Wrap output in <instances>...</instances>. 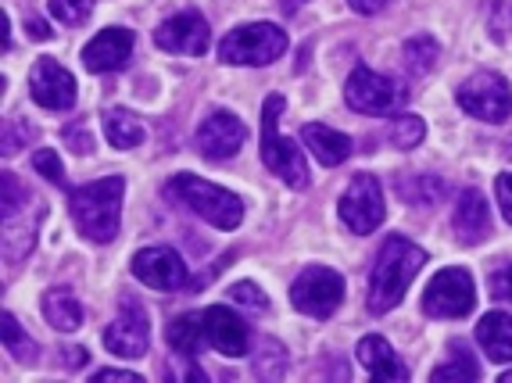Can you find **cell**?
Wrapping results in <instances>:
<instances>
[{
  "instance_id": "cell-17",
  "label": "cell",
  "mask_w": 512,
  "mask_h": 383,
  "mask_svg": "<svg viewBox=\"0 0 512 383\" xmlns=\"http://www.w3.org/2000/svg\"><path fill=\"white\" fill-rule=\"evenodd\" d=\"M133 33L122 26H111V29H101L94 40L83 47V65L90 72H115L122 69L133 54Z\"/></svg>"
},
{
  "instance_id": "cell-22",
  "label": "cell",
  "mask_w": 512,
  "mask_h": 383,
  "mask_svg": "<svg viewBox=\"0 0 512 383\" xmlns=\"http://www.w3.org/2000/svg\"><path fill=\"white\" fill-rule=\"evenodd\" d=\"M43 315L61 333H76L83 326V305L69 287H51L43 294Z\"/></svg>"
},
{
  "instance_id": "cell-6",
  "label": "cell",
  "mask_w": 512,
  "mask_h": 383,
  "mask_svg": "<svg viewBox=\"0 0 512 383\" xmlns=\"http://www.w3.org/2000/svg\"><path fill=\"white\" fill-rule=\"evenodd\" d=\"M459 108L473 119H484V122H505L512 115V90L498 72H473L466 83L459 86V94H455Z\"/></svg>"
},
{
  "instance_id": "cell-13",
  "label": "cell",
  "mask_w": 512,
  "mask_h": 383,
  "mask_svg": "<svg viewBox=\"0 0 512 383\" xmlns=\"http://www.w3.org/2000/svg\"><path fill=\"white\" fill-rule=\"evenodd\" d=\"M244 140H248V129H244V122H240L237 115H230V111H212V115L197 126V151L205 154L208 162H226V158H233V154L244 147Z\"/></svg>"
},
{
  "instance_id": "cell-38",
  "label": "cell",
  "mask_w": 512,
  "mask_h": 383,
  "mask_svg": "<svg viewBox=\"0 0 512 383\" xmlns=\"http://www.w3.org/2000/svg\"><path fill=\"white\" fill-rule=\"evenodd\" d=\"M283 4H291V8H298V4H301V0H283Z\"/></svg>"
},
{
  "instance_id": "cell-10",
  "label": "cell",
  "mask_w": 512,
  "mask_h": 383,
  "mask_svg": "<svg viewBox=\"0 0 512 383\" xmlns=\"http://www.w3.org/2000/svg\"><path fill=\"white\" fill-rule=\"evenodd\" d=\"M341 222L351 233H373L384 222V190L373 176H355L351 187L341 194Z\"/></svg>"
},
{
  "instance_id": "cell-33",
  "label": "cell",
  "mask_w": 512,
  "mask_h": 383,
  "mask_svg": "<svg viewBox=\"0 0 512 383\" xmlns=\"http://www.w3.org/2000/svg\"><path fill=\"white\" fill-rule=\"evenodd\" d=\"M133 383V380H140L137 373H126V369H97L94 373V383Z\"/></svg>"
},
{
  "instance_id": "cell-27",
  "label": "cell",
  "mask_w": 512,
  "mask_h": 383,
  "mask_svg": "<svg viewBox=\"0 0 512 383\" xmlns=\"http://www.w3.org/2000/svg\"><path fill=\"white\" fill-rule=\"evenodd\" d=\"M4 348H8L18 362H36V355H33L36 344L22 333V326H18V319L11 312H4Z\"/></svg>"
},
{
  "instance_id": "cell-4",
  "label": "cell",
  "mask_w": 512,
  "mask_h": 383,
  "mask_svg": "<svg viewBox=\"0 0 512 383\" xmlns=\"http://www.w3.org/2000/svg\"><path fill=\"white\" fill-rule=\"evenodd\" d=\"M280 111H283V94H269L265 97V108H262V162L265 169L280 176L287 187L294 190H305L308 187V165H305V154L294 147V140L280 137Z\"/></svg>"
},
{
  "instance_id": "cell-25",
  "label": "cell",
  "mask_w": 512,
  "mask_h": 383,
  "mask_svg": "<svg viewBox=\"0 0 512 383\" xmlns=\"http://www.w3.org/2000/svg\"><path fill=\"white\" fill-rule=\"evenodd\" d=\"M444 380H480V362L466 348H455V355L434 369V383Z\"/></svg>"
},
{
  "instance_id": "cell-30",
  "label": "cell",
  "mask_w": 512,
  "mask_h": 383,
  "mask_svg": "<svg viewBox=\"0 0 512 383\" xmlns=\"http://www.w3.org/2000/svg\"><path fill=\"white\" fill-rule=\"evenodd\" d=\"M33 165L43 179H51L54 187H65V169H61V158L54 151H36L33 154Z\"/></svg>"
},
{
  "instance_id": "cell-24",
  "label": "cell",
  "mask_w": 512,
  "mask_h": 383,
  "mask_svg": "<svg viewBox=\"0 0 512 383\" xmlns=\"http://www.w3.org/2000/svg\"><path fill=\"white\" fill-rule=\"evenodd\" d=\"M201 337H205V326H201L197 315H180L176 323H169V348L180 351L183 358L194 355L197 344H201Z\"/></svg>"
},
{
  "instance_id": "cell-15",
  "label": "cell",
  "mask_w": 512,
  "mask_h": 383,
  "mask_svg": "<svg viewBox=\"0 0 512 383\" xmlns=\"http://www.w3.org/2000/svg\"><path fill=\"white\" fill-rule=\"evenodd\" d=\"M201 326H205V341L212 344L219 355H226V358L248 355V348H251L248 323H244L237 312H230L226 305L205 308V312H201Z\"/></svg>"
},
{
  "instance_id": "cell-28",
  "label": "cell",
  "mask_w": 512,
  "mask_h": 383,
  "mask_svg": "<svg viewBox=\"0 0 512 383\" xmlns=\"http://www.w3.org/2000/svg\"><path fill=\"white\" fill-rule=\"evenodd\" d=\"M423 137H427V126H423V119H416V115H402V119L391 122V144L402 147V151L419 147Z\"/></svg>"
},
{
  "instance_id": "cell-2",
  "label": "cell",
  "mask_w": 512,
  "mask_h": 383,
  "mask_svg": "<svg viewBox=\"0 0 512 383\" xmlns=\"http://www.w3.org/2000/svg\"><path fill=\"white\" fill-rule=\"evenodd\" d=\"M122 194H126L122 176H104L97 183H86V187L72 190L69 208L76 230L86 240H94V244H111V240L119 237Z\"/></svg>"
},
{
  "instance_id": "cell-1",
  "label": "cell",
  "mask_w": 512,
  "mask_h": 383,
  "mask_svg": "<svg viewBox=\"0 0 512 383\" xmlns=\"http://www.w3.org/2000/svg\"><path fill=\"white\" fill-rule=\"evenodd\" d=\"M423 265H427V251L423 247H416L405 237L387 240L380 247V255H376L373 276H369V294H366L369 312L373 315L391 312L405 298V290H409V283L416 280Z\"/></svg>"
},
{
  "instance_id": "cell-14",
  "label": "cell",
  "mask_w": 512,
  "mask_h": 383,
  "mask_svg": "<svg viewBox=\"0 0 512 383\" xmlns=\"http://www.w3.org/2000/svg\"><path fill=\"white\" fill-rule=\"evenodd\" d=\"M208 40H212L208 22L197 15V11H180V15H172L169 22H162L158 33H154V43H158L162 51L190 54V58H201V54L208 51Z\"/></svg>"
},
{
  "instance_id": "cell-26",
  "label": "cell",
  "mask_w": 512,
  "mask_h": 383,
  "mask_svg": "<svg viewBox=\"0 0 512 383\" xmlns=\"http://www.w3.org/2000/svg\"><path fill=\"white\" fill-rule=\"evenodd\" d=\"M437 43L430 40V36H412L409 43H405V65H409L416 76H423V72L434 69V61H437Z\"/></svg>"
},
{
  "instance_id": "cell-18",
  "label": "cell",
  "mask_w": 512,
  "mask_h": 383,
  "mask_svg": "<svg viewBox=\"0 0 512 383\" xmlns=\"http://www.w3.org/2000/svg\"><path fill=\"white\" fill-rule=\"evenodd\" d=\"M452 226L462 244H480L491 233V212H487V201L480 190H462L452 215Z\"/></svg>"
},
{
  "instance_id": "cell-23",
  "label": "cell",
  "mask_w": 512,
  "mask_h": 383,
  "mask_svg": "<svg viewBox=\"0 0 512 383\" xmlns=\"http://www.w3.org/2000/svg\"><path fill=\"white\" fill-rule=\"evenodd\" d=\"M104 133H108L111 147H119V151H133V147L144 144V126L133 111L126 108H111L104 115Z\"/></svg>"
},
{
  "instance_id": "cell-32",
  "label": "cell",
  "mask_w": 512,
  "mask_h": 383,
  "mask_svg": "<svg viewBox=\"0 0 512 383\" xmlns=\"http://www.w3.org/2000/svg\"><path fill=\"white\" fill-rule=\"evenodd\" d=\"M495 190H498V205H502V215L512 222V172H502V176H498Z\"/></svg>"
},
{
  "instance_id": "cell-36",
  "label": "cell",
  "mask_w": 512,
  "mask_h": 383,
  "mask_svg": "<svg viewBox=\"0 0 512 383\" xmlns=\"http://www.w3.org/2000/svg\"><path fill=\"white\" fill-rule=\"evenodd\" d=\"M29 33H33V40H47V26L43 22H29Z\"/></svg>"
},
{
  "instance_id": "cell-29",
  "label": "cell",
  "mask_w": 512,
  "mask_h": 383,
  "mask_svg": "<svg viewBox=\"0 0 512 383\" xmlns=\"http://www.w3.org/2000/svg\"><path fill=\"white\" fill-rule=\"evenodd\" d=\"M94 11V0H51V15L65 26H79Z\"/></svg>"
},
{
  "instance_id": "cell-19",
  "label": "cell",
  "mask_w": 512,
  "mask_h": 383,
  "mask_svg": "<svg viewBox=\"0 0 512 383\" xmlns=\"http://www.w3.org/2000/svg\"><path fill=\"white\" fill-rule=\"evenodd\" d=\"M359 362L369 369V376H373V380H384V383L409 380V369H405V362L394 355L391 344H387L384 337H376V333L359 341Z\"/></svg>"
},
{
  "instance_id": "cell-37",
  "label": "cell",
  "mask_w": 512,
  "mask_h": 383,
  "mask_svg": "<svg viewBox=\"0 0 512 383\" xmlns=\"http://www.w3.org/2000/svg\"><path fill=\"white\" fill-rule=\"evenodd\" d=\"M502 383H512V369H509V373H502Z\"/></svg>"
},
{
  "instance_id": "cell-16",
  "label": "cell",
  "mask_w": 512,
  "mask_h": 383,
  "mask_svg": "<svg viewBox=\"0 0 512 383\" xmlns=\"http://www.w3.org/2000/svg\"><path fill=\"white\" fill-rule=\"evenodd\" d=\"M133 276L154 290H176L187 283V265L172 247H144L133 258Z\"/></svg>"
},
{
  "instance_id": "cell-12",
  "label": "cell",
  "mask_w": 512,
  "mask_h": 383,
  "mask_svg": "<svg viewBox=\"0 0 512 383\" xmlns=\"http://www.w3.org/2000/svg\"><path fill=\"white\" fill-rule=\"evenodd\" d=\"M29 90H33V101L47 111H69L76 104V79L54 58L36 61L29 72Z\"/></svg>"
},
{
  "instance_id": "cell-11",
  "label": "cell",
  "mask_w": 512,
  "mask_h": 383,
  "mask_svg": "<svg viewBox=\"0 0 512 383\" xmlns=\"http://www.w3.org/2000/svg\"><path fill=\"white\" fill-rule=\"evenodd\" d=\"M104 344H108L111 355L119 358H144L147 344H151V323H147V312L137 301H122L115 323L104 330Z\"/></svg>"
},
{
  "instance_id": "cell-5",
  "label": "cell",
  "mask_w": 512,
  "mask_h": 383,
  "mask_svg": "<svg viewBox=\"0 0 512 383\" xmlns=\"http://www.w3.org/2000/svg\"><path fill=\"white\" fill-rule=\"evenodd\" d=\"M287 51V33L273 22H251L237 26L219 43L222 65H269Z\"/></svg>"
},
{
  "instance_id": "cell-34",
  "label": "cell",
  "mask_w": 512,
  "mask_h": 383,
  "mask_svg": "<svg viewBox=\"0 0 512 383\" xmlns=\"http://www.w3.org/2000/svg\"><path fill=\"white\" fill-rule=\"evenodd\" d=\"M495 294L498 298H512V265H505L502 273L495 276Z\"/></svg>"
},
{
  "instance_id": "cell-20",
  "label": "cell",
  "mask_w": 512,
  "mask_h": 383,
  "mask_svg": "<svg viewBox=\"0 0 512 383\" xmlns=\"http://www.w3.org/2000/svg\"><path fill=\"white\" fill-rule=\"evenodd\" d=\"M301 140H305L308 151L316 154V162H323L326 169L341 165L351 154V140L344 137L341 129H330V126H323V122H308V126L301 129Z\"/></svg>"
},
{
  "instance_id": "cell-7",
  "label": "cell",
  "mask_w": 512,
  "mask_h": 383,
  "mask_svg": "<svg viewBox=\"0 0 512 383\" xmlns=\"http://www.w3.org/2000/svg\"><path fill=\"white\" fill-rule=\"evenodd\" d=\"M473 305H477V290L466 269H441L423 294V312L434 319H462L473 312Z\"/></svg>"
},
{
  "instance_id": "cell-31",
  "label": "cell",
  "mask_w": 512,
  "mask_h": 383,
  "mask_svg": "<svg viewBox=\"0 0 512 383\" xmlns=\"http://www.w3.org/2000/svg\"><path fill=\"white\" fill-rule=\"evenodd\" d=\"M230 298L237 301V305L258 308V312H265V308H269V298H265L262 287H255V283H233Z\"/></svg>"
},
{
  "instance_id": "cell-35",
  "label": "cell",
  "mask_w": 512,
  "mask_h": 383,
  "mask_svg": "<svg viewBox=\"0 0 512 383\" xmlns=\"http://www.w3.org/2000/svg\"><path fill=\"white\" fill-rule=\"evenodd\" d=\"M348 4L359 11V15H376V11H384L391 0H348Z\"/></svg>"
},
{
  "instance_id": "cell-8",
  "label": "cell",
  "mask_w": 512,
  "mask_h": 383,
  "mask_svg": "<svg viewBox=\"0 0 512 383\" xmlns=\"http://www.w3.org/2000/svg\"><path fill=\"white\" fill-rule=\"evenodd\" d=\"M291 301L298 312L312 315V319H330L337 305L344 301V280L341 273H333L326 265H312L294 280Z\"/></svg>"
},
{
  "instance_id": "cell-21",
  "label": "cell",
  "mask_w": 512,
  "mask_h": 383,
  "mask_svg": "<svg viewBox=\"0 0 512 383\" xmlns=\"http://www.w3.org/2000/svg\"><path fill=\"white\" fill-rule=\"evenodd\" d=\"M477 341L491 362H512V315L487 312L477 326Z\"/></svg>"
},
{
  "instance_id": "cell-9",
  "label": "cell",
  "mask_w": 512,
  "mask_h": 383,
  "mask_svg": "<svg viewBox=\"0 0 512 383\" xmlns=\"http://www.w3.org/2000/svg\"><path fill=\"white\" fill-rule=\"evenodd\" d=\"M344 101H348V108L362 111V115H387V111L402 108L405 94L387 76L359 65L348 76V83H344Z\"/></svg>"
},
{
  "instance_id": "cell-3",
  "label": "cell",
  "mask_w": 512,
  "mask_h": 383,
  "mask_svg": "<svg viewBox=\"0 0 512 383\" xmlns=\"http://www.w3.org/2000/svg\"><path fill=\"white\" fill-rule=\"evenodd\" d=\"M165 194H169L172 201H180L197 219L212 222L215 230H237L240 222H244V201H240L237 194H230V190H222V187H215V183H208V179L194 176V172L172 176Z\"/></svg>"
}]
</instances>
